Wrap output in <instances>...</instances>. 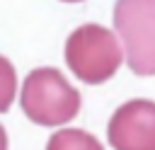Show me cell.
Instances as JSON below:
<instances>
[{"instance_id":"5","label":"cell","mask_w":155,"mask_h":150,"mask_svg":"<svg viewBox=\"0 0 155 150\" xmlns=\"http://www.w3.org/2000/svg\"><path fill=\"white\" fill-rule=\"evenodd\" d=\"M46 150H104V145L82 128H61L48 138Z\"/></svg>"},{"instance_id":"7","label":"cell","mask_w":155,"mask_h":150,"mask_svg":"<svg viewBox=\"0 0 155 150\" xmlns=\"http://www.w3.org/2000/svg\"><path fill=\"white\" fill-rule=\"evenodd\" d=\"M0 150H7V133L2 128V123H0Z\"/></svg>"},{"instance_id":"4","label":"cell","mask_w":155,"mask_h":150,"mask_svg":"<svg viewBox=\"0 0 155 150\" xmlns=\"http://www.w3.org/2000/svg\"><path fill=\"white\" fill-rule=\"evenodd\" d=\"M107 138L114 150H155V102L128 99L121 104L109 119Z\"/></svg>"},{"instance_id":"8","label":"cell","mask_w":155,"mask_h":150,"mask_svg":"<svg viewBox=\"0 0 155 150\" xmlns=\"http://www.w3.org/2000/svg\"><path fill=\"white\" fill-rule=\"evenodd\" d=\"M63 2H82V0H63Z\"/></svg>"},{"instance_id":"3","label":"cell","mask_w":155,"mask_h":150,"mask_svg":"<svg viewBox=\"0 0 155 150\" xmlns=\"http://www.w3.org/2000/svg\"><path fill=\"white\" fill-rule=\"evenodd\" d=\"M114 27L128 68L140 77L155 75V0H116Z\"/></svg>"},{"instance_id":"1","label":"cell","mask_w":155,"mask_h":150,"mask_svg":"<svg viewBox=\"0 0 155 150\" xmlns=\"http://www.w3.org/2000/svg\"><path fill=\"white\" fill-rule=\"evenodd\" d=\"M19 102L36 126H63L80 111V92L58 68H34L24 77Z\"/></svg>"},{"instance_id":"2","label":"cell","mask_w":155,"mask_h":150,"mask_svg":"<svg viewBox=\"0 0 155 150\" xmlns=\"http://www.w3.org/2000/svg\"><path fill=\"white\" fill-rule=\"evenodd\" d=\"M124 51L114 31L102 24H82L65 41V63L70 73L87 82L102 85L121 68Z\"/></svg>"},{"instance_id":"6","label":"cell","mask_w":155,"mask_h":150,"mask_svg":"<svg viewBox=\"0 0 155 150\" xmlns=\"http://www.w3.org/2000/svg\"><path fill=\"white\" fill-rule=\"evenodd\" d=\"M15 94H17V73H15V65L5 56H0V114L10 109Z\"/></svg>"}]
</instances>
